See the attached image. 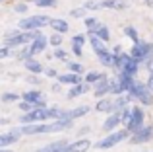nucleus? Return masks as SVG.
Masks as SVG:
<instances>
[{
    "label": "nucleus",
    "mask_w": 153,
    "mask_h": 152,
    "mask_svg": "<svg viewBox=\"0 0 153 152\" xmlns=\"http://www.w3.org/2000/svg\"><path fill=\"white\" fill-rule=\"evenodd\" d=\"M151 152H153V150H151Z\"/></svg>",
    "instance_id": "obj_44"
},
{
    "label": "nucleus",
    "mask_w": 153,
    "mask_h": 152,
    "mask_svg": "<svg viewBox=\"0 0 153 152\" xmlns=\"http://www.w3.org/2000/svg\"><path fill=\"white\" fill-rule=\"evenodd\" d=\"M89 88H91V84H87V82H78V84H72V88H70V92H68V98H78V96H83V94H87L89 92Z\"/></svg>",
    "instance_id": "obj_17"
},
{
    "label": "nucleus",
    "mask_w": 153,
    "mask_h": 152,
    "mask_svg": "<svg viewBox=\"0 0 153 152\" xmlns=\"http://www.w3.org/2000/svg\"><path fill=\"white\" fill-rule=\"evenodd\" d=\"M23 99L31 103H39V105H45V98H43V92L41 90H29L23 94Z\"/></svg>",
    "instance_id": "obj_20"
},
{
    "label": "nucleus",
    "mask_w": 153,
    "mask_h": 152,
    "mask_svg": "<svg viewBox=\"0 0 153 152\" xmlns=\"http://www.w3.org/2000/svg\"><path fill=\"white\" fill-rule=\"evenodd\" d=\"M27 10H29V8H27V4H25V2H19V4H16V12H18V14H25Z\"/></svg>",
    "instance_id": "obj_38"
},
{
    "label": "nucleus",
    "mask_w": 153,
    "mask_h": 152,
    "mask_svg": "<svg viewBox=\"0 0 153 152\" xmlns=\"http://www.w3.org/2000/svg\"><path fill=\"white\" fill-rule=\"evenodd\" d=\"M19 96L14 94V92H8V94H2V102L4 103H10V102H18Z\"/></svg>",
    "instance_id": "obj_34"
},
{
    "label": "nucleus",
    "mask_w": 153,
    "mask_h": 152,
    "mask_svg": "<svg viewBox=\"0 0 153 152\" xmlns=\"http://www.w3.org/2000/svg\"><path fill=\"white\" fill-rule=\"evenodd\" d=\"M58 82L60 84H78V82H82V78H79V74H76V72H66V74L58 76Z\"/></svg>",
    "instance_id": "obj_24"
},
{
    "label": "nucleus",
    "mask_w": 153,
    "mask_h": 152,
    "mask_svg": "<svg viewBox=\"0 0 153 152\" xmlns=\"http://www.w3.org/2000/svg\"><path fill=\"white\" fill-rule=\"evenodd\" d=\"M62 109L58 107H37V109H31V111H25L19 121L22 125H27V123H41V121H49V119H58Z\"/></svg>",
    "instance_id": "obj_2"
},
{
    "label": "nucleus",
    "mask_w": 153,
    "mask_h": 152,
    "mask_svg": "<svg viewBox=\"0 0 153 152\" xmlns=\"http://www.w3.org/2000/svg\"><path fill=\"white\" fill-rule=\"evenodd\" d=\"M95 109L101 111V113H112V111H114V107H112V99L101 98V99L97 102V105H95Z\"/></svg>",
    "instance_id": "obj_22"
},
{
    "label": "nucleus",
    "mask_w": 153,
    "mask_h": 152,
    "mask_svg": "<svg viewBox=\"0 0 153 152\" xmlns=\"http://www.w3.org/2000/svg\"><path fill=\"white\" fill-rule=\"evenodd\" d=\"M126 94L130 96V99H136V102L143 103V105H151L153 103V94H151L149 88H147V84L138 82V80L132 82V86L128 88Z\"/></svg>",
    "instance_id": "obj_3"
},
{
    "label": "nucleus",
    "mask_w": 153,
    "mask_h": 152,
    "mask_svg": "<svg viewBox=\"0 0 153 152\" xmlns=\"http://www.w3.org/2000/svg\"><path fill=\"white\" fill-rule=\"evenodd\" d=\"M19 131H10V133H0V148H6V146L14 144L19 141Z\"/></svg>",
    "instance_id": "obj_15"
},
{
    "label": "nucleus",
    "mask_w": 153,
    "mask_h": 152,
    "mask_svg": "<svg viewBox=\"0 0 153 152\" xmlns=\"http://www.w3.org/2000/svg\"><path fill=\"white\" fill-rule=\"evenodd\" d=\"M103 8H108V10H126L128 2L126 0H101Z\"/></svg>",
    "instance_id": "obj_21"
},
{
    "label": "nucleus",
    "mask_w": 153,
    "mask_h": 152,
    "mask_svg": "<svg viewBox=\"0 0 153 152\" xmlns=\"http://www.w3.org/2000/svg\"><path fill=\"white\" fill-rule=\"evenodd\" d=\"M120 123H122V115H120V111H112V113L108 115V119L103 123V129L105 131H114Z\"/></svg>",
    "instance_id": "obj_16"
},
{
    "label": "nucleus",
    "mask_w": 153,
    "mask_h": 152,
    "mask_svg": "<svg viewBox=\"0 0 153 152\" xmlns=\"http://www.w3.org/2000/svg\"><path fill=\"white\" fill-rule=\"evenodd\" d=\"M83 23H85V29L89 31V33H95V29H97V26L101 22H99L97 18H85V20H83Z\"/></svg>",
    "instance_id": "obj_28"
},
{
    "label": "nucleus",
    "mask_w": 153,
    "mask_h": 152,
    "mask_svg": "<svg viewBox=\"0 0 153 152\" xmlns=\"http://www.w3.org/2000/svg\"><path fill=\"white\" fill-rule=\"evenodd\" d=\"M49 43L52 47H60V45H62V33H56V31H54V33L49 37Z\"/></svg>",
    "instance_id": "obj_33"
},
{
    "label": "nucleus",
    "mask_w": 153,
    "mask_h": 152,
    "mask_svg": "<svg viewBox=\"0 0 153 152\" xmlns=\"http://www.w3.org/2000/svg\"><path fill=\"white\" fill-rule=\"evenodd\" d=\"M49 26L56 31V33H66L68 27H70V26L66 23V20H58V18H56V20H52V18H51V23H49Z\"/></svg>",
    "instance_id": "obj_23"
},
{
    "label": "nucleus",
    "mask_w": 153,
    "mask_h": 152,
    "mask_svg": "<svg viewBox=\"0 0 153 152\" xmlns=\"http://www.w3.org/2000/svg\"><path fill=\"white\" fill-rule=\"evenodd\" d=\"M83 8H85V10H101L103 2L101 0H87V2L83 4Z\"/></svg>",
    "instance_id": "obj_31"
},
{
    "label": "nucleus",
    "mask_w": 153,
    "mask_h": 152,
    "mask_svg": "<svg viewBox=\"0 0 153 152\" xmlns=\"http://www.w3.org/2000/svg\"><path fill=\"white\" fill-rule=\"evenodd\" d=\"M93 94L97 96V98H103V96L111 94V80H108L107 76L95 82V86H93Z\"/></svg>",
    "instance_id": "obj_14"
},
{
    "label": "nucleus",
    "mask_w": 153,
    "mask_h": 152,
    "mask_svg": "<svg viewBox=\"0 0 153 152\" xmlns=\"http://www.w3.org/2000/svg\"><path fill=\"white\" fill-rule=\"evenodd\" d=\"M68 68L72 70V72H76V74H79V72H83V66L79 65V62H68Z\"/></svg>",
    "instance_id": "obj_36"
},
{
    "label": "nucleus",
    "mask_w": 153,
    "mask_h": 152,
    "mask_svg": "<svg viewBox=\"0 0 153 152\" xmlns=\"http://www.w3.org/2000/svg\"><path fill=\"white\" fill-rule=\"evenodd\" d=\"M83 43H85V35L78 33L72 37V51H74L76 57H82L83 55Z\"/></svg>",
    "instance_id": "obj_19"
},
{
    "label": "nucleus",
    "mask_w": 153,
    "mask_h": 152,
    "mask_svg": "<svg viewBox=\"0 0 153 152\" xmlns=\"http://www.w3.org/2000/svg\"><path fill=\"white\" fill-rule=\"evenodd\" d=\"M89 111V105H79V107H76V109H70V111H62L60 113V117H64V119H78V117H83V115Z\"/></svg>",
    "instance_id": "obj_18"
},
{
    "label": "nucleus",
    "mask_w": 153,
    "mask_h": 152,
    "mask_svg": "<svg viewBox=\"0 0 153 152\" xmlns=\"http://www.w3.org/2000/svg\"><path fill=\"white\" fill-rule=\"evenodd\" d=\"M29 2L37 4L39 8H52V6H56V0H29Z\"/></svg>",
    "instance_id": "obj_32"
},
{
    "label": "nucleus",
    "mask_w": 153,
    "mask_h": 152,
    "mask_svg": "<svg viewBox=\"0 0 153 152\" xmlns=\"http://www.w3.org/2000/svg\"><path fill=\"white\" fill-rule=\"evenodd\" d=\"M10 55H12V49L4 45L2 49H0V61H2V59H6V57H10Z\"/></svg>",
    "instance_id": "obj_39"
},
{
    "label": "nucleus",
    "mask_w": 153,
    "mask_h": 152,
    "mask_svg": "<svg viewBox=\"0 0 153 152\" xmlns=\"http://www.w3.org/2000/svg\"><path fill=\"white\" fill-rule=\"evenodd\" d=\"M52 57L58 59V61H66V51L60 49V47H56V51H54V55H52Z\"/></svg>",
    "instance_id": "obj_37"
},
{
    "label": "nucleus",
    "mask_w": 153,
    "mask_h": 152,
    "mask_svg": "<svg viewBox=\"0 0 153 152\" xmlns=\"http://www.w3.org/2000/svg\"><path fill=\"white\" fill-rule=\"evenodd\" d=\"M93 35H97V37H99V39H103L105 43L108 41V37H111V33H108V27L105 26V23H99V26H97V29H95V33H93Z\"/></svg>",
    "instance_id": "obj_27"
},
{
    "label": "nucleus",
    "mask_w": 153,
    "mask_h": 152,
    "mask_svg": "<svg viewBox=\"0 0 153 152\" xmlns=\"http://www.w3.org/2000/svg\"><path fill=\"white\" fill-rule=\"evenodd\" d=\"M85 8H76V10H70V16H72V18H83V16H85Z\"/></svg>",
    "instance_id": "obj_35"
},
{
    "label": "nucleus",
    "mask_w": 153,
    "mask_h": 152,
    "mask_svg": "<svg viewBox=\"0 0 153 152\" xmlns=\"http://www.w3.org/2000/svg\"><path fill=\"white\" fill-rule=\"evenodd\" d=\"M0 152H12V150H4V148H0Z\"/></svg>",
    "instance_id": "obj_42"
},
{
    "label": "nucleus",
    "mask_w": 153,
    "mask_h": 152,
    "mask_svg": "<svg viewBox=\"0 0 153 152\" xmlns=\"http://www.w3.org/2000/svg\"><path fill=\"white\" fill-rule=\"evenodd\" d=\"M124 35H126V37H130L134 43H136V41H140V35H138V31H136L132 26H124Z\"/></svg>",
    "instance_id": "obj_29"
},
{
    "label": "nucleus",
    "mask_w": 153,
    "mask_h": 152,
    "mask_svg": "<svg viewBox=\"0 0 153 152\" xmlns=\"http://www.w3.org/2000/svg\"><path fill=\"white\" fill-rule=\"evenodd\" d=\"M132 82H134V76H128V74H124V72H118V74H116V78L111 80V94H116V96L126 94L128 88L132 86Z\"/></svg>",
    "instance_id": "obj_9"
},
{
    "label": "nucleus",
    "mask_w": 153,
    "mask_h": 152,
    "mask_svg": "<svg viewBox=\"0 0 153 152\" xmlns=\"http://www.w3.org/2000/svg\"><path fill=\"white\" fill-rule=\"evenodd\" d=\"M0 2H2V0H0Z\"/></svg>",
    "instance_id": "obj_43"
},
{
    "label": "nucleus",
    "mask_w": 153,
    "mask_h": 152,
    "mask_svg": "<svg viewBox=\"0 0 153 152\" xmlns=\"http://www.w3.org/2000/svg\"><path fill=\"white\" fill-rule=\"evenodd\" d=\"M128 137H130L128 129H124V131H112L111 135H107L105 138H101V141H99L95 146H97L99 150H108V148H112V146H116L118 142L126 141Z\"/></svg>",
    "instance_id": "obj_7"
},
{
    "label": "nucleus",
    "mask_w": 153,
    "mask_h": 152,
    "mask_svg": "<svg viewBox=\"0 0 153 152\" xmlns=\"http://www.w3.org/2000/svg\"><path fill=\"white\" fill-rule=\"evenodd\" d=\"M45 74H47V76H51V78H56V76H58V74H56V70H54V68H49V70H47Z\"/></svg>",
    "instance_id": "obj_40"
},
{
    "label": "nucleus",
    "mask_w": 153,
    "mask_h": 152,
    "mask_svg": "<svg viewBox=\"0 0 153 152\" xmlns=\"http://www.w3.org/2000/svg\"><path fill=\"white\" fill-rule=\"evenodd\" d=\"M105 78V72H87L85 74V82L87 84H95L97 80H101Z\"/></svg>",
    "instance_id": "obj_30"
},
{
    "label": "nucleus",
    "mask_w": 153,
    "mask_h": 152,
    "mask_svg": "<svg viewBox=\"0 0 153 152\" xmlns=\"http://www.w3.org/2000/svg\"><path fill=\"white\" fill-rule=\"evenodd\" d=\"M143 119H146V115H143V109L142 107H138V105H134L130 109V117H128V121L124 123L126 125V129H128V133H136L138 129H142L143 127Z\"/></svg>",
    "instance_id": "obj_10"
},
{
    "label": "nucleus",
    "mask_w": 153,
    "mask_h": 152,
    "mask_svg": "<svg viewBox=\"0 0 153 152\" xmlns=\"http://www.w3.org/2000/svg\"><path fill=\"white\" fill-rule=\"evenodd\" d=\"M130 57L134 59L136 62H146V65H149L153 61V43L149 41H136L134 47L130 49Z\"/></svg>",
    "instance_id": "obj_5"
},
{
    "label": "nucleus",
    "mask_w": 153,
    "mask_h": 152,
    "mask_svg": "<svg viewBox=\"0 0 153 152\" xmlns=\"http://www.w3.org/2000/svg\"><path fill=\"white\" fill-rule=\"evenodd\" d=\"M68 142L64 141V138H60V141H54V142H51V144H47V146H43L41 150H35V152H58L62 146H66Z\"/></svg>",
    "instance_id": "obj_25"
},
{
    "label": "nucleus",
    "mask_w": 153,
    "mask_h": 152,
    "mask_svg": "<svg viewBox=\"0 0 153 152\" xmlns=\"http://www.w3.org/2000/svg\"><path fill=\"white\" fill-rule=\"evenodd\" d=\"M91 148V142L87 138H79L76 142H68L66 146H62L58 152H87Z\"/></svg>",
    "instance_id": "obj_13"
},
{
    "label": "nucleus",
    "mask_w": 153,
    "mask_h": 152,
    "mask_svg": "<svg viewBox=\"0 0 153 152\" xmlns=\"http://www.w3.org/2000/svg\"><path fill=\"white\" fill-rule=\"evenodd\" d=\"M29 82H31V84H37V82H39L37 76H29Z\"/></svg>",
    "instance_id": "obj_41"
},
{
    "label": "nucleus",
    "mask_w": 153,
    "mask_h": 152,
    "mask_svg": "<svg viewBox=\"0 0 153 152\" xmlns=\"http://www.w3.org/2000/svg\"><path fill=\"white\" fill-rule=\"evenodd\" d=\"M72 119H52V123H27V125H22V129H18L22 135H51V133H58V131H66L72 127Z\"/></svg>",
    "instance_id": "obj_1"
},
{
    "label": "nucleus",
    "mask_w": 153,
    "mask_h": 152,
    "mask_svg": "<svg viewBox=\"0 0 153 152\" xmlns=\"http://www.w3.org/2000/svg\"><path fill=\"white\" fill-rule=\"evenodd\" d=\"M39 31H41V29H37V31H22V33H12V35H8V37H6L4 45L10 47V49H14V47H22V45H25V43H31V39L37 37Z\"/></svg>",
    "instance_id": "obj_8"
},
{
    "label": "nucleus",
    "mask_w": 153,
    "mask_h": 152,
    "mask_svg": "<svg viewBox=\"0 0 153 152\" xmlns=\"http://www.w3.org/2000/svg\"><path fill=\"white\" fill-rule=\"evenodd\" d=\"M25 68H27V72H31V74H41L43 72V66L39 65L37 61H33V59H27L25 61Z\"/></svg>",
    "instance_id": "obj_26"
},
{
    "label": "nucleus",
    "mask_w": 153,
    "mask_h": 152,
    "mask_svg": "<svg viewBox=\"0 0 153 152\" xmlns=\"http://www.w3.org/2000/svg\"><path fill=\"white\" fill-rule=\"evenodd\" d=\"M151 138H153V125L138 129L136 133H132L130 137H128V141H130L132 144H143V142H149Z\"/></svg>",
    "instance_id": "obj_11"
},
{
    "label": "nucleus",
    "mask_w": 153,
    "mask_h": 152,
    "mask_svg": "<svg viewBox=\"0 0 153 152\" xmlns=\"http://www.w3.org/2000/svg\"><path fill=\"white\" fill-rule=\"evenodd\" d=\"M47 45H49V37H45V35L39 31V35L35 39H31V43H29V53H31V57H33V55L43 53V51L47 49Z\"/></svg>",
    "instance_id": "obj_12"
},
{
    "label": "nucleus",
    "mask_w": 153,
    "mask_h": 152,
    "mask_svg": "<svg viewBox=\"0 0 153 152\" xmlns=\"http://www.w3.org/2000/svg\"><path fill=\"white\" fill-rule=\"evenodd\" d=\"M51 23V18L49 16H43V14H37V16H29V18H23L19 22V29L22 31H37V29H43Z\"/></svg>",
    "instance_id": "obj_6"
},
{
    "label": "nucleus",
    "mask_w": 153,
    "mask_h": 152,
    "mask_svg": "<svg viewBox=\"0 0 153 152\" xmlns=\"http://www.w3.org/2000/svg\"><path fill=\"white\" fill-rule=\"evenodd\" d=\"M89 45H91L95 57L99 59V62H101V65L112 66V51L107 49V45H105L103 39H99L97 35H93V33H89Z\"/></svg>",
    "instance_id": "obj_4"
}]
</instances>
